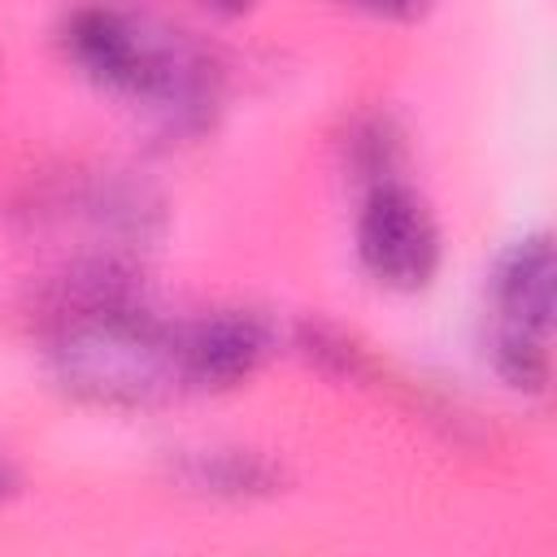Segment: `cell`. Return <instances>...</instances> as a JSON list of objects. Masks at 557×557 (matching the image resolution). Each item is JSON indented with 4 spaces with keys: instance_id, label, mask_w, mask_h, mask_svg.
<instances>
[{
    "instance_id": "obj_1",
    "label": "cell",
    "mask_w": 557,
    "mask_h": 557,
    "mask_svg": "<svg viewBox=\"0 0 557 557\" xmlns=\"http://www.w3.org/2000/svg\"><path fill=\"white\" fill-rule=\"evenodd\" d=\"M52 383L96 409H152L187 392L178 326L161 322L131 270L91 261L61 278L48 331Z\"/></svg>"
},
{
    "instance_id": "obj_2",
    "label": "cell",
    "mask_w": 557,
    "mask_h": 557,
    "mask_svg": "<svg viewBox=\"0 0 557 557\" xmlns=\"http://www.w3.org/2000/svg\"><path fill=\"white\" fill-rule=\"evenodd\" d=\"M57 48L91 87L148 109L165 131L209 126L222 100V65L187 30L87 0L57 26Z\"/></svg>"
},
{
    "instance_id": "obj_3",
    "label": "cell",
    "mask_w": 557,
    "mask_h": 557,
    "mask_svg": "<svg viewBox=\"0 0 557 557\" xmlns=\"http://www.w3.org/2000/svg\"><path fill=\"white\" fill-rule=\"evenodd\" d=\"M487 361L509 392L544 396L553 383V239L531 231L487 270Z\"/></svg>"
},
{
    "instance_id": "obj_4",
    "label": "cell",
    "mask_w": 557,
    "mask_h": 557,
    "mask_svg": "<svg viewBox=\"0 0 557 557\" xmlns=\"http://www.w3.org/2000/svg\"><path fill=\"white\" fill-rule=\"evenodd\" d=\"M352 248L366 278L396 296H418L444 265V231L431 200L405 178L370 183L357 209Z\"/></svg>"
},
{
    "instance_id": "obj_5",
    "label": "cell",
    "mask_w": 557,
    "mask_h": 557,
    "mask_svg": "<svg viewBox=\"0 0 557 557\" xmlns=\"http://www.w3.org/2000/svg\"><path fill=\"white\" fill-rule=\"evenodd\" d=\"M274 352L278 326L248 305H222L191 322H178V361L187 392H235L257 379Z\"/></svg>"
},
{
    "instance_id": "obj_6",
    "label": "cell",
    "mask_w": 557,
    "mask_h": 557,
    "mask_svg": "<svg viewBox=\"0 0 557 557\" xmlns=\"http://www.w3.org/2000/svg\"><path fill=\"white\" fill-rule=\"evenodd\" d=\"M178 479L213 500H257L283 492V466L252 448H200L178 461Z\"/></svg>"
},
{
    "instance_id": "obj_7",
    "label": "cell",
    "mask_w": 557,
    "mask_h": 557,
    "mask_svg": "<svg viewBox=\"0 0 557 557\" xmlns=\"http://www.w3.org/2000/svg\"><path fill=\"white\" fill-rule=\"evenodd\" d=\"M352 148V165L366 174V187L370 183H383V178H400L396 165H400V135L387 117H370L357 126V135L348 139Z\"/></svg>"
},
{
    "instance_id": "obj_8",
    "label": "cell",
    "mask_w": 557,
    "mask_h": 557,
    "mask_svg": "<svg viewBox=\"0 0 557 557\" xmlns=\"http://www.w3.org/2000/svg\"><path fill=\"white\" fill-rule=\"evenodd\" d=\"M344 9L370 17V22H392V26H413V22H426L440 0H339Z\"/></svg>"
},
{
    "instance_id": "obj_9",
    "label": "cell",
    "mask_w": 557,
    "mask_h": 557,
    "mask_svg": "<svg viewBox=\"0 0 557 557\" xmlns=\"http://www.w3.org/2000/svg\"><path fill=\"white\" fill-rule=\"evenodd\" d=\"M22 492V474H17V466H13V457L0 448V509L13 500Z\"/></svg>"
},
{
    "instance_id": "obj_10",
    "label": "cell",
    "mask_w": 557,
    "mask_h": 557,
    "mask_svg": "<svg viewBox=\"0 0 557 557\" xmlns=\"http://www.w3.org/2000/svg\"><path fill=\"white\" fill-rule=\"evenodd\" d=\"M205 4V13H213V17H244V13H252L261 0H200Z\"/></svg>"
}]
</instances>
